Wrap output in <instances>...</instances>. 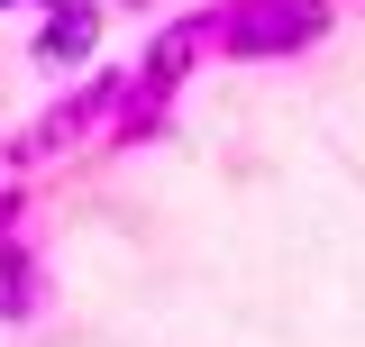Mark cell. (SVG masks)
I'll use <instances>...</instances> for the list:
<instances>
[{
    "label": "cell",
    "mask_w": 365,
    "mask_h": 347,
    "mask_svg": "<svg viewBox=\"0 0 365 347\" xmlns=\"http://www.w3.org/2000/svg\"><path fill=\"white\" fill-rule=\"evenodd\" d=\"M101 28H110V0H37V37H28V55H37L46 74L91 64V55H101Z\"/></svg>",
    "instance_id": "cell-4"
},
{
    "label": "cell",
    "mask_w": 365,
    "mask_h": 347,
    "mask_svg": "<svg viewBox=\"0 0 365 347\" xmlns=\"http://www.w3.org/2000/svg\"><path fill=\"white\" fill-rule=\"evenodd\" d=\"M210 64V9H192V19H165L146 55L128 64V91H119V110H110V137L101 146H155V137L174 129V101L182 83Z\"/></svg>",
    "instance_id": "cell-1"
},
{
    "label": "cell",
    "mask_w": 365,
    "mask_h": 347,
    "mask_svg": "<svg viewBox=\"0 0 365 347\" xmlns=\"http://www.w3.org/2000/svg\"><path fill=\"white\" fill-rule=\"evenodd\" d=\"M329 28H338L329 0H220L210 9V55L220 64H292V55L329 46Z\"/></svg>",
    "instance_id": "cell-2"
},
{
    "label": "cell",
    "mask_w": 365,
    "mask_h": 347,
    "mask_svg": "<svg viewBox=\"0 0 365 347\" xmlns=\"http://www.w3.org/2000/svg\"><path fill=\"white\" fill-rule=\"evenodd\" d=\"M37 311H46V256L28 228H0V329H19Z\"/></svg>",
    "instance_id": "cell-5"
},
{
    "label": "cell",
    "mask_w": 365,
    "mask_h": 347,
    "mask_svg": "<svg viewBox=\"0 0 365 347\" xmlns=\"http://www.w3.org/2000/svg\"><path fill=\"white\" fill-rule=\"evenodd\" d=\"M119 91H128V74H91L83 91H64V101H46L28 129L0 146V165L28 174V165H55V156H73V146H101L110 137V110H119Z\"/></svg>",
    "instance_id": "cell-3"
},
{
    "label": "cell",
    "mask_w": 365,
    "mask_h": 347,
    "mask_svg": "<svg viewBox=\"0 0 365 347\" xmlns=\"http://www.w3.org/2000/svg\"><path fill=\"white\" fill-rule=\"evenodd\" d=\"M0 228H19V174L0 183Z\"/></svg>",
    "instance_id": "cell-6"
},
{
    "label": "cell",
    "mask_w": 365,
    "mask_h": 347,
    "mask_svg": "<svg viewBox=\"0 0 365 347\" xmlns=\"http://www.w3.org/2000/svg\"><path fill=\"white\" fill-rule=\"evenodd\" d=\"M0 9H19V0H0Z\"/></svg>",
    "instance_id": "cell-7"
}]
</instances>
